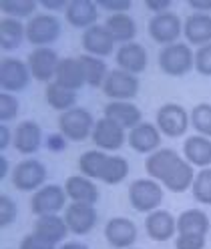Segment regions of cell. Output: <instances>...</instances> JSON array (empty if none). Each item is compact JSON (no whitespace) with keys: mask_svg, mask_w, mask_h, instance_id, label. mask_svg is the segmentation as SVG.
<instances>
[{"mask_svg":"<svg viewBox=\"0 0 211 249\" xmlns=\"http://www.w3.org/2000/svg\"><path fill=\"white\" fill-rule=\"evenodd\" d=\"M145 171L151 179L161 181L173 193L187 191L195 179L193 165L187 159H181L177 151L167 147H161L149 155L145 161Z\"/></svg>","mask_w":211,"mask_h":249,"instance_id":"obj_1","label":"cell"},{"mask_svg":"<svg viewBox=\"0 0 211 249\" xmlns=\"http://www.w3.org/2000/svg\"><path fill=\"white\" fill-rule=\"evenodd\" d=\"M159 69L169 76H183L195 69V54L187 42H173L159 53Z\"/></svg>","mask_w":211,"mask_h":249,"instance_id":"obj_2","label":"cell"},{"mask_svg":"<svg viewBox=\"0 0 211 249\" xmlns=\"http://www.w3.org/2000/svg\"><path fill=\"white\" fill-rule=\"evenodd\" d=\"M95 119L87 108L74 107L67 113H60L58 117V133L69 141H85L93 135Z\"/></svg>","mask_w":211,"mask_h":249,"instance_id":"obj_3","label":"cell"},{"mask_svg":"<svg viewBox=\"0 0 211 249\" xmlns=\"http://www.w3.org/2000/svg\"><path fill=\"white\" fill-rule=\"evenodd\" d=\"M129 201L141 213L155 211L163 201V189L155 179H137L129 185Z\"/></svg>","mask_w":211,"mask_h":249,"instance_id":"obj_4","label":"cell"},{"mask_svg":"<svg viewBox=\"0 0 211 249\" xmlns=\"http://www.w3.org/2000/svg\"><path fill=\"white\" fill-rule=\"evenodd\" d=\"M60 36V22L56 17L49 12L35 14L33 18H28L26 22V40L30 44H35L36 49L53 44Z\"/></svg>","mask_w":211,"mask_h":249,"instance_id":"obj_5","label":"cell"},{"mask_svg":"<svg viewBox=\"0 0 211 249\" xmlns=\"http://www.w3.org/2000/svg\"><path fill=\"white\" fill-rule=\"evenodd\" d=\"M105 97L111 101H133L139 95V79L137 74H131L123 69L109 71L107 81L103 83Z\"/></svg>","mask_w":211,"mask_h":249,"instance_id":"obj_6","label":"cell"},{"mask_svg":"<svg viewBox=\"0 0 211 249\" xmlns=\"http://www.w3.org/2000/svg\"><path fill=\"white\" fill-rule=\"evenodd\" d=\"M30 71L28 65L22 62L20 58L14 56H4L0 60V87H2V92H20L28 87L30 83Z\"/></svg>","mask_w":211,"mask_h":249,"instance_id":"obj_7","label":"cell"},{"mask_svg":"<svg viewBox=\"0 0 211 249\" xmlns=\"http://www.w3.org/2000/svg\"><path fill=\"white\" fill-rule=\"evenodd\" d=\"M12 185L18 191H38L40 187H44V179H47V169L40 161L26 159L14 165L10 173Z\"/></svg>","mask_w":211,"mask_h":249,"instance_id":"obj_8","label":"cell"},{"mask_svg":"<svg viewBox=\"0 0 211 249\" xmlns=\"http://www.w3.org/2000/svg\"><path fill=\"white\" fill-rule=\"evenodd\" d=\"M67 191L60 185H44L38 191H35L30 199V211L35 215H58L60 209H65Z\"/></svg>","mask_w":211,"mask_h":249,"instance_id":"obj_9","label":"cell"},{"mask_svg":"<svg viewBox=\"0 0 211 249\" xmlns=\"http://www.w3.org/2000/svg\"><path fill=\"white\" fill-rule=\"evenodd\" d=\"M149 35L155 42L167 46L177 42V38L183 35V22L173 10L155 14L153 18L149 20Z\"/></svg>","mask_w":211,"mask_h":249,"instance_id":"obj_10","label":"cell"},{"mask_svg":"<svg viewBox=\"0 0 211 249\" xmlns=\"http://www.w3.org/2000/svg\"><path fill=\"white\" fill-rule=\"evenodd\" d=\"M189 127V113L177 103H165L157 111V129L171 139L185 135Z\"/></svg>","mask_w":211,"mask_h":249,"instance_id":"obj_11","label":"cell"},{"mask_svg":"<svg viewBox=\"0 0 211 249\" xmlns=\"http://www.w3.org/2000/svg\"><path fill=\"white\" fill-rule=\"evenodd\" d=\"M26 65H28L30 74H33V79L49 85V83L54 81L58 65H60V58L53 49L42 46V49H33V53L28 54Z\"/></svg>","mask_w":211,"mask_h":249,"instance_id":"obj_12","label":"cell"},{"mask_svg":"<svg viewBox=\"0 0 211 249\" xmlns=\"http://www.w3.org/2000/svg\"><path fill=\"white\" fill-rule=\"evenodd\" d=\"M93 143L99 151H117L125 145V129L107 117H103L95 123L93 129Z\"/></svg>","mask_w":211,"mask_h":249,"instance_id":"obj_13","label":"cell"},{"mask_svg":"<svg viewBox=\"0 0 211 249\" xmlns=\"http://www.w3.org/2000/svg\"><path fill=\"white\" fill-rule=\"evenodd\" d=\"M65 221H67L70 233H74V235H87V233L93 231V227L97 223L95 205L74 203V201H70V205L65 207Z\"/></svg>","mask_w":211,"mask_h":249,"instance_id":"obj_14","label":"cell"},{"mask_svg":"<svg viewBox=\"0 0 211 249\" xmlns=\"http://www.w3.org/2000/svg\"><path fill=\"white\" fill-rule=\"evenodd\" d=\"M105 237L117 249H129L137 241V225L127 217H113L105 225Z\"/></svg>","mask_w":211,"mask_h":249,"instance_id":"obj_15","label":"cell"},{"mask_svg":"<svg viewBox=\"0 0 211 249\" xmlns=\"http://www.w3.org/2000/svg\"><path fill=\"white\" fill-rule=\"evenodd\" d=\"M127 143L131 145L133 151L137 153H155L161 149V131L157 129V124L153 123H139L135 129L129 131Z\"/></svg>","mask_w":211,"mask_h":249,"instance_id":"obj_16","label":"cell"},{"mask_svg":"<svg viewBox=\"0 0 211 249\" xmlns=\"http://www.w3.org/2000/svg\"><path fill=\"white\" fill-rule=\"evenodd\" d=\"M145 231L151 239L155 241H167L177 233V219L165 209H155L147 213Z\"/></svg>","mask_w":211,"mask_h":249,"instance_id":"obj_17","label":"cell"},{"mask_svg":"<svg viewBox=\"0 0 211 249\" xmlns=\"http://www.w3.org/2000/svg\"><path fill=\"white\" fill-rule=\"evenodd\" d=\"M83 46L87 54H93V56H109L115 51V40L109 35V30L105 24H95L87 28L83 33Z\"/></svg>","mask_w":211,"mask_h":249,"instance_id":"obj_18","label":"cell"},{"mask_svg":"<svg viewBox=\"0 0 211 249\" xmlns=\"http://www.w3.org/2000/svg\"><path fill=\"white\" fill-rule=\"evenodd\" d=\"M65 17H67L70 26L87 30V28L97 24L99 6H97V2H93V0H69Z\"/></svg>","mask_w":211,"mask_h":249,"instance_id":"obj_19","label":"cell"},{"mask_svg":"<svg viewBox=\"0 0 211 249\" xmlns=\"http://www.w3.org/2000/svg\"><path fill=\"white\" fill-rule=\"evenodd\" d=\"M105 117L123 129H135L141 121V108L131 101H109L105 105Z\"/></svg>","mask_w":211,"mask_h":249,"instance_id":"obj_20","label":"cell"},{"mask_svg":"<svg viewBox=\"0 0 211 249\" xmlns=\"http://www.w3.org/2000/svg\"><path fill=\"white\" fill-rule=\"evenodd\" d=\"M12 145L18 153L22 155H33L40 149L42 145V131L38 127V123L35 121H22L18 123V127L14 129V139Z\"/></svg>","mask_w":211,"mask_h":249,"instance_id":"obj_21","label":"cell"},{"mask_svg":"<svg viewBox=\"0 0 211 249\" xmlns=\"http://www.w3.org/2000/svg\"><path fill=\"white\" fill-rule=\"evenodd\" d=\"M119 69H123L131 74H139L147 69V51L139 42H127L121 44L115 54Z\"/></svg>","mask_w":211,"mask_h":249,"instance_id":"obj_22","label":"cell"},{"mask_svg":"<svg viewBox=\"0 0 211 249\" xmlns=\"http://www.w3.org/2000/svg\"><path fill=\"white\" fill-rule=\"evenodd\" d=\"M54 83H58L60 87L77 92L87 83L81 58H72V56L60 58V65H58V71H56V76H54Z\"/></svg>","mask_w":211,"mask_h":249,"instance_id":"obj_23","label":"cell"},{"mask_svg":"<svg viewBox=\"0 0 211 249\" xmlns=\"http://www.w3.org/2000/svg\"><path fill=\"white\" fill-rule=\"evenodd\" d=\"M33 233L38 235L40 239L56 245L58 241H63L70 231H69V225L65 221V217H60V215H42L35 221Z\"/></svg>","mask_w":211,"mask_h":249,"instance_id":"obj_24","label":"cell"},{"mask_svg":"<svg viewBox=\"0 0 211 249\" xmlns=\"http://www.w3.org/2000/svg\"><path fill=\"white\" fill-rule=\"evenodd\" d=\"M183 35L189 44L203 46L211 42V14L193 12L183 22Z\"/></svg>","mask_w":211,"mask_h":249,"instance_id":"obj_25","label":"cell"},{"mask_svg":"<svg viewBox=\"0 0 211 249\" xmlns=\"http://www.w3.org/2000/svg\"><path fill=\"white\" fill-rule=\"evenodd\" d=\"M65 191L67 197L74 203H90L95 205L99 199V189L97 185L85 175H72L65 181Z\"/></svg>","mask_w":211,"mask_h":249,"instance_id":"obj_26","label":"cell"},{"mask_svg":"<svg viewBox=\"0 0 211 249\" xmlns=\"http://www.w3.org/2000/svg\"><path fill=\"white\" fill-rule=\"evenodd\" d=\"M183 155L191 165L207 169L211 165V139L203 135H191L183 143Z\"/></svg>","mask_w":211,"mask_h":249,"instance_id":"obj_27","label":"cell"},{"mask_svg":"<svg viewBox=\"0 0 211 249\" xmlns=\"http://www.w3.org/2000/svg\"><path fill=\"white\" fill-rule=\"evenodd\" d=\"M105 26H107L113 40L119 42V44L133 42V38L137 36V24H135V20L129 17L127 12L109 14L107 20H105Z\"/></svg>","mask_w":211,"mask_h":249,"instance_id":"obj_28","label":"cell"},{"mask_svg":"<svg viewBox=\"0 0 211 249\" xmlns=\"http://www.w3.org/2000/svg\"><path fill=\"white\" fill-rule=\"evenodd\" d=\"M209 217L199 209H187L177 217V235H207Z\"/></svg>","mask_w":211,"mask_h":249,"instance_id":"obj_29","label":"cell"},{"mask_svg":"<svg viewBox=\"0 0 211 249\" xmlns=\"http://www.w3.org/2000/svg\"><path fill=\"white\" fill-rule=\"evenodd\" d=\"M24 38H26V24H22L18 18L2 17V20H0V46H2V51L18 49Z\"/></svg>","mask_w":211,"mask_h":249,"instance_id":"obj_30","label":"cell"},{"mask_svg":"<svg viewBox=\"0 0 211 249\" xmlns=\"http://www.w3.org/2000/svg\"><path fill=\"white\" fill-rule=\"evenodd\" d=\"M44 99L47 103L54 108L58 113H67L70 108H74L77 105V92L74 90H69L65 87H60L58 83H49L47 85V90H44Z\"/></svg>","mask_w":211,"mask_h":249,"instance_id":"obj_31","label":"cell"},{"mask_svg":"<svg viewBox=\"0 0 211 249\" xmlns=\"http://www.w3.org/2000/svg\"><path fill=\"white\" fill-rule=\"evenodd\" d=\"M109 161V155L105 151H99V149H90V151H85L79 159V169L81 173L88 179H101L103 177V171H105V165Z\"/></svg>","mask_w":211,"mask_h":249,"instance_id":"obj_32","label":"cell"},{"mask_svg":"<svg viewBox=\"0 0 211 249\" xmlns=\"http://www.w3.org/2000/svg\"><path fill=\"white\" fill-rule=\"evenodd\" d=\"M79 58H81L83 69H85L87 85H90L93 89H99V87L103 89V83L107 81V76H109V69L105 65V60L99 56H93V54H83Z\"/></svg>","mask_w":211,"mask_h":249,"instance_id":"obj_33","label":"cell"},{"mask_svg":"<svg viewBox=\"0 0 211 249\" xmlns=\"http://www.w3.org/2000/svg\"><path fill=\"white\" fill-rule=\"evenodd\" d=\"M127 175H129L127 159L121 157V155H109V161H107V165H105L101 181H105L107 185H117V183L123 181Z\"/></svg>","mask_w":211,"mask_h":249,"instance_id":"obj_34","label":"cell"},{"mask_svg":"<svg viewBox=\"0 0 211 249\" xmlns=\"http://www.w3.org/2000/svg\"><path fill=\"white\" fill-rule=\"evenodd\" d=\"M191 193L195 201H199L203 205H211V167L199 169V173H195Z\"/></svg>","mask_w":211,"mask_h":249,"instance_id":"obj_35","label":"cell"},{"mask_svg":"<svg viewBox=\"0 0 211 249\" xmlns=\"http://www.w3.org/2000/svg\"><path fill=\"white\" fill-rule=\"evenodd\" d=\"M189 121H191V127L197 131V135L211 137V105L209 103L195 105L189 115Z\"/></svg>","mask_w":211,"mask_h":249,"instance_id":"obj_36","label":"cell"},{"mask_svg":"<svg viewBox=\"0 0 211 249\" xmlns=\"http://www.w3.org/2000/svg\"><path fill=\"white\" fill-rule=\"evenodd\" d=\"M36 6H38L36 0H2V4H0V8H2L6 17L18 18V20L24 17H30V14L36 10Z\"/></svg>","mask_w":211,"mask_h":249,"instance_id":"obj_37","label":"cell"},{"mask_svg":"<svg viewBox=\"0 0 211 249\" xmlns=\"http://www.w3.org/2000/svg\"><path fill=\"white\" fill-rule=\"evenodd\" d=\"M17 115H18V101H17V97L10 95V92H2V95H0V121L6 124L8 121H12Z\"/></svg>","mask_w":211,"mask_h":249,"instance_id":"obj_38","label":"cell"},{"mask_svg":"<svg viewBox=\"0 0 211 249\" xmlns=\"http://www.w3.org/2000/svg\"><path fill=\"white\" fill-rule=\"evenodd\" d=\"M195 71L203 76H211V42L199 46L195 53Z\"/></svg>","mask_w":211,"mask_h":249,"instance_id":"obj_39","label":"cell"},{"mask_svg":"<svg viewBox=\"0 0 211 249\" xmlns=\"http://www.w3.org/2000/svg\"><path fill=\"white\" fill-rule=\"evenodd\" d=\"M17 219V203L8 195H0V225L8 227Z\"/></svg>","mask_w":211,"mask_h":249,"instance_id":"obj_40","label":"cell"},{"mask_svg":"<svg viewBox=\"0 0 211 249\" xmlns=\"http://www.w3.org/2000/svg\"><path fill=\"white\" fill-rule=\"evenodd\" d=\"M205 235H177L175 249H203Z\"/></svg>","mask_w":211,"mask_h":249,"instance_id":"obj_41","label":"cell"},{"mask_svg":"<svg viewBox=\"0 0 211 249\" xmlns=\"http://www.w3.org/2000/svg\"><path fill=\"white\" fill-rule=\"evenodd\" d=\"M97 6L109 10L111 14H121V12H127L133 2L131 0H97Z\"/></svg>","mask_w":211,"mask_h":249,"instance_id":"obj_42","label":"cell"},{"mask_svg":"<svg viewBox=\"0 0 211 249\" xmlns=\"http://www.w3.org/2000/svg\"><path fill=\"white\" fill-rule=\"evenodd\" d=\"M18 249H56V245H54V243H49V241H44V239H40L38 235H35V233H30V235L22 237Z\"/></svg>","mask_w":211,"mask_h":249,"instance_id":"obj_43","label":"cell"},{"mask_svg":"<svg viewBox=\"0 0 211 249\" xmlns=\"http://www.w3.org/2000/svg\"><path fill=\"white\" fill-rule=\"evenodd\" d=\"M145 6L151 12L161 14V12H167L171 8V0H145Z\"/></svg>","mask_w":211,"mask_h":249,"instance_id":"obj_44","label":"cell"},{"mask_svg":"<svg viewBox=\"0 0 211 249\" xmlns=\"http://www.w3.org/2000/svg\"><path fill=\"white\" fill-rule=\"evenodd\" d=\"M65 143H67V139L60 135V133H54V135H49L47 137V145L53 151H63L65 149Z\"/></svg>","mask_w":211,"mask_h":249,"instance_id":"obj_45","label":"cell"},{"mask_svg":"<svg viewBox=\"0 0 211 249\" xmlns=\"http://www.w3.org/2000/svg\"><path fill=\"white\" fill-rule=\"evenodd\" d=\"M187 4L201 14H209L211 12V0H187Z\"/></svg>","mask_w":211,"mask_h":249,"instance_id":"obj_46","label":"cell"},{"mask_svg":"<svg viewBox=\"0 0 211 249\" xmlns=\"http://www.w3.org/2000/svg\"><path fill=\"white\" fill-rule=\"evenodd\" d=\"M12 139H14V135H12V131L6 127V124L2 123V124H0V149H6L10 143H12Z\"/></svg>","mask_w":211,"mask_h":249,"instance_id":"obj_47","label":"cell"},{"mask_svg":"<svg viewBox=\"0 0 211 249\" xmlns=\"http://www.w3.org/2000/svg\"><path fill=\"white\" fill-rule=\"evenodd\" d=\"M40 4L47 10H67L69 0H40Z\"/></svg>","mask_w":211,"mask_h":249,"instance_id":"obj_48","label":"cell"},{"mask_svg":"<svg viewBox=\"0 0 211 249\" xmlns=\"http://www.w3.org/2000/svg\"><path fill=\"white\" fill-rule=\"evenodd\" d=\"M8 177V159L4 157H0V179H6Z\"/></svg>","mask_w":211,"mask_h":249,"instance_id":"obj_49","label":"cell"},{"mask_svg":"<svg viewBox=\"0 0 211 249\" xmlns=\"http://www.w3.org/2000/svg\"><path fill=\"white\" fill-rule=\"evenodd\" d=\"M60 249H88L85 243H79V241H69V243H63Z\"/></svg>","mask_w":211,"mask_h":249,"instance_id":"obj_50","label":"cell"},{"mask_svg":"<svg viewBox=\"0 0 211 249\" xmlns=\"http://www.w3.org/2000/svg\"><path fill=\"white\" fill-rule=\"evenodd\" d=\"M129 249H135V247H129Z\"/></svg>","mask_w":211,"mask_h":249,"instance_id":"obj_51","label":"cell"}]
</instances>
